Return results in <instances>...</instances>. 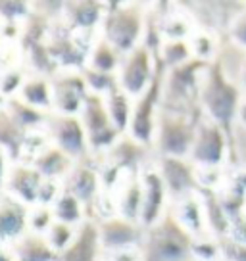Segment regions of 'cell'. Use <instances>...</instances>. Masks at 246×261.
I'll list each match as a JSON object with an SVG mask.
<instances>
[{
    "instance_id": "6",
    "label": "cell",
    "mask_w": 246,
    "mask_h": 261,
    "mask_svg": "<svg viewBox=\"0 0 246 261\" xmlns=\"http://www.w3.org/2000/svg\"><path fill=\"white\" fill-rule=\"evenodd\" d=\"M237 144L215 123L202 119L196 127V137L190 148L189 160L198 169H233L237 165Z\"/></svg>"
},
{
    "instance_id": "25",
    "label": "cell",
    "mask_w": 246,
    "mask_h": 261,
    "mask_svg": "<svg viewBox=\"0 0 246 261\" xmlns=\"http://www.w3.org/2000/svg\"><path fill=\"white\" fill-rule=\"evenodd\" d=\"M16 261H58V253L52 250L44 234L27 232L12 246Z\"/></svg>"
},
{
    "instance_id": "36",
    "label": "cell",
    "mask_w": 246,
    "mask_h": 261,
    "mask_svg": "<svg viewBox=\"0 0 246 261\" xmlns=\"http://www.w3.org/2000/svg\"><path fill=\"white\" fill-rule=\"evenodd\" d=\"M237 81L238 85L242 87V90L246 92V56L242 60V64H240V69H238V75H237Z\"/></svg>"
},
{
    "instance_id": "30",
    "label": "cell",
    "mask_w": 246,
    "mask_h": 261,
    "mask_svg": "<svg viewBox=\"0 0 246 261\" xmlns=\"http://www.w3.org/2000/svg\"><path fill=\"white\" fill-rule=\"evenodd\" d=\"M75 232H77V227H71V225H66V223L54 221L52 227L46 230L44 237L48 240V244L52 246V250L60 255L67 246L71 244V240L75 238Z\"/></svg>"
},
{
    "instance_id": "9",
    "label": "cell",
    "mask_w": 246,
    "mask_h": 261,
    "mask_svg": "<svg viewBox=\"0 0 246 261\" xmlns=\"http://www.w3.org/2000/svg\"><path fill=\"white\" fill-rule=\"evenodd\" d=\"M44 133L50 144L60 148L73 162H81L90 155L87 133L79 115H60L50 112L44 123Z\"/></svg>"
},
{
    "instance_id": "10",
    "label": "cell",
    "mask_w": 246,
    "mask_h": 261,
    "mask_svg": "<svg viewBox=\"0 0 246 261\" xmlns=\"http://www.w3.org/2000/svg\"><path fill=\"white\" fill-rule=\"evenodd\" d=\"M52 85V114L79 115L90 94L83 71L60 69L50 77Z\"/></svg>"
},
{
    "instance_id": "5",
    "label": "cell",
    "mask_w": 246,
    "mask_h": 261,
    "mask_svg": "<svg viewBox=\"0 0 246 261\" xmlns=\"http://www.w3.org/2000/svg\"><path fill=\"white\" fill-rule=\"evenodd\" d=\"M202 114H175L160 110L152 152L154 158H189Z\"/></svg>"
},
{
    "instance_id": "37",
    "label": "cell",
    "mask_w": 246,
    "mask_h": 261,
    "mask_svg": "<svg viewBox=\"0 0 246 261\" xmlns=\"http://www.w3.org/2000/svg\"><path fill=\"white\" fill-rule=\"evenodd\" d=\"M0 261H16L14 253H12V248H8V246H0Z\"/></svg>"
},
{
    "instance_id": "34",
    "label": "cell",
    "mask_w": 246,
    "mask_h": 261,
    "mask_svg": "<svg viewBox=\"0 0 246 261\" xmlns=\"http://www.w3.org/2000/svg\"><path fill=\"white\" fill-rule=\"evenodd\" d=\"M102 261H142V255H140L139 246H131V248H121L114 252H104Z\"/></svg>"
},
{
    "instance_id": "27",
    "label": "cell",
    "mask_w": 246,
    "mask_h": 261,
    "mask_svg": "<svg viewBox=\"0 0 246 261\" xmlns=\"http://www.w3.org/2000/svg\"><path fill=\"white\" fill-rule=\"evenodd\" d=\"M52 213H54V219L56 221L71 225V227H79L81 223H85V221L89 219L85 205L75 196L66 192L64 188H62L60 196L56 198V202L52 204Z\"/></svg>"
},
{
    "instance_id": "22",
    "label": "cell",
    "mask_w": 246,
    "mask_h": 261,
    "mask_svg": "<svg viewBox=\"0 0 246 261\" xmlns=\"http://www.w3.org/2000/svg\"><path fill=\"white\" fill-rule=\"evenodd\" d=\"M23 104L35 108L39 112L50 114L52 112V85L48 77L37 73H27L17 96Z\"/></svg>"
},
{
    "instance_id": "20",
    "label": "cell",
    "mask_w": 246,
    "mask_h": 261,
    "mask_svg": "<svg viewBox=\"0 0 246 261\" xmlns=\"http://www.w3.org/2000/svg\"><path fill=\"white\" fill-rule=\"evenodd\" d=\"M106 2H67L62 8V21L77 33L99 35Z\"/></svg>"
},
{
    "instance_id": "32",
    "label": "cell",
    "mask_w": 246,
    "mask_h": 261,
    "mask_svg": "<svg viewBox=\"0 0 246 261\" xmlns=\"http://www.w3.org/2000/svg\"><path fill=\"white\" fill-rule=\"evenodd\" d=\"M54 213L50 205H33L29 207V232L46 234V230L54 223Z\"/></svg>"
},
{
    "instance_id": "24",
    "label": "cell",
    "mask_w": 246,
    "mask_h": 261,
    "mask_svg": "<svg viewBox=\"0 0 246 261\" xmlns=\"http://www.w3.org/2000/svg\"><path fill=\"white\" fill-rule=\"evenodd\" d=\"M121 60H123L121 54H119L106 39H102L99 35L89 50L85 69H87V71H94V73L117 75L119 65H121Z\"/></svg>"
},
{
    "instance_id": "29",
    "label": "cell",
    "mask_w": 246,
    "mask_h": 261,
    "mask_svg": "<svg viewBox=\"0 0 246 261\" xmlns=\"http://www.w3.org/2000/svg\"><path fill=\"white\" fill-rule=\"evenodd\" d=\"M156 56L164 64L165 69H173L192 60V52H190L189 41H165L162 42Z\"/></svg>"
},
{
    "instance_id": "38",
    "label": "cell",
    "mask_w": 246,
    "mask_h": 261,
    "mask_svg": "<svg viewBox=\"0 0 246 261\" xmlns=\"http://www.w3.org/2000/svg\"><path fill=\"white\" fill-rule=\"evenodd\" d=\"M219 261H227V259H219Z\"/></svg>"
},
{
    "instance_id": "15",
    "label": "cell",
    "mask_w": 246,
    "mask_h": 261,
    "mask_svg": "<svg viewBox=\"0 0 246 261\" xmlns=\"http://www.w3.org/2000/svg\"><path fill=\"white\" fill-rule=\"evenodd\" d=\"M42 182H44V177L31 163L12 162L2 182V190L27 207H33L39 204Z\"/></svg>"
},
{
    "instance_id": "12",
    "label": "cell",
    "mask_w": 246,
    "mask_h": 261,
    "mask_svg": "<svg viewBox=\"0 0 246 261\" xmlns=\"http://www.w3.org/2000/svg\"><path fill=\"white\" fill-rule=\"evenodd\" d=\"M140 182H142L140 227L148 228L156 225L167 213L169 205H171V198H169V192L164 185V179L158 173L154 160L140 171Z\"/></svg>"
},
{
    "instance_id": "28",
    "label": "cell",
    "mask_w": 246,
    "mask_h": 261,
    "mask_svg": "<svg viewBox=\"0 0 246 261\" xmlns=\"http://www.w3.org/2000/svg\"><path fill=\"white\" fill-rule=\"evenodd\" d=\"M223 41H225V39H217V37L212 35V33H206V31L196 29L194 35L189 39L192 58H194V60H200V62H206V64H210V62H213V60L217 58L219 50H222Z\"/></svg>"
},
{
    "instance_id": "3",
    "label": "cell",
    "mask_w": 246,
    "mask_h": 261,
    "mask_svg": "<svg viewBox=\"0 0 246 261\" xmlns=\"http://www.w3.org/2000/svg\"><path fill=\"white\" fill-rule=\"evenodd\" d=\"M192 242L194 238L167 210L156 225L144 228L139 248L142 261H192Z\"/></svg>"
},
{
    "instance_id": "19",
    "label": "cell",
    "mask_w": 246,
    "mask_h": 261,
    "mask_svg": "<svg viewBox=\"0 0 246 261\" xmlns=\"http://www.w3.org/2000/svg\"><path fill=\"white\" fill-rule=\"evenodd\" d=\"M102 246L99 238L96 221L87 219L77 227L75 238L64 252L58 255V261H102Z\"/></svg>"
},
{
    "instance_id": "31",
    "label": "cell",
    "mask_w": 246,
    "mask_h": 261,
    "mask_svg": "<svg viewBox=\"0 0 246 261\" xmlns=\"http://www.w3.org/2000/svg\"><path fill=\"white\" fill-rule=\"evenodd\" d=\"M223 259L222 244L215 237L196 238L192 242V261H219Z\"/></svg>"
},
{
    "instance_id": "4",
    "label": "cell",
    "mask_w": 246,
    "mask_h": 261,
    "mask_svg": "<svg viewBox=\"0 0 246 261\" xmlns=\"http://www.w3.org/2000/svg\"><path fill=\"white\" fill-rule=\"evenodd\" d=\"M206 67V62L192 58L179 67L165 69L162 110L175 114H202L198 106V94Z\"/></svg>"
},
{
    "instance_id": "1",
    "label": "cell",
    "mask_w": 246,
    "mask_h": 261,
    "mask_svg": "<svg viewBox=\"0 0 246 261\" xmlns=\"http://www.w3.org/2000/svg\"><path fill=\"white\" fill-rule=\"evenodd\" d=\"M242 96H244L242 87L225 69L222 54H217V58L208 64L202 75L198 106L206 119H210L219 129L225 130V135L233 144H237L235 127H237V114Z\"/></svg>"
},
{
    "instance_id": "14",
    "label": "cell",
    "mask_w": 246,
    "mask_h": 261,
    "mask_svg": "<svg viewBox=\"0 0 246 261\" xmlns=\"http://www.w3.org/2000/svg\"><path fill=\"white\" fill-rule=\"evenodd\" d=\"M62 188L71 196H75L85 205L87 217H89V210L92 207V204L99 198L100 192H102L99 160L94 155H89L81 162H75L71 171L67 173L66 179L62 180Z\"/></svg>"
},
{
    "instance_id": "8",
    "label": "cell",
    "mask_w": 246,
    "mask_h": 261,
    "mask_svg": "<svg viewBox=\"0 0 246 261\" xmlns=\"http://www.w3.org/2000/svg\"><path fill=\"white\" fill-rule=\"evenodd\" d=\"M79 117L85 127V133H87L90 155H94V158L104 155L123 137L112 123V117L108 114L106 102H104L102 94L90 92L85 100V106H83Z\"/></svg>"
},
{
    "instance_id": "33",
    "label": "cell",
    "mask_w": 246,
    "mask_h": 261,
    "mask_svg": "<svg viewBox=\"0 0 246 261\" xmlns=\"http://www.w3.org/2000/svg\"><path fill=\"white\" fill-rule=\"evenodd\" d=\"M225 39H227L237 50H240V52L246 54V4H244V8L240 10V14L231 21Z\"/></svg>"
},
{
    "instance_id": "23",
    "label": "cell",
    "mask_w": 246,
    "mask_h": 261,
    "mask_svg": "<svg viewBox=\"0 0 246 261\" xmlns=\"http://www.w3.org/2000/svg\"><path fill=\"white\" fill-rule=\"evenodd\" d=\"M73 163V160L64 154L60 148H56L54 144H46V146L42 148L41 154L31 162V165L41 173L44 179L60 180L62 182V180L66 179L67 173L71 171Z\"/></svg>"
},
{
    "instance_id": "35",
    "label": "cell",
    "mask_w": 246,
    "mask_h": 261,
    "mask_svg": "<svg viewBox=\"0 0 246 261\" xmlns=\"http://www.w3.org/2000/svg\"><path fill=\"white\" fill-rule=\"evenodd\" d=\"M237 125H240V127H242V130L246 133V92H244V96H242V102H240V106H238Z\"/></svg>"
},
{
    "instance_id": "2",
    "label": "cell",
    "mask_w": 246,
    "mask_h": 261,
    "mask_svg": "<svg viewBox=\"0 0 246 261\" xmlns=\"http://www.w3.org/2000/svg\"><path fill=\"white\" fill-rule=\"evenodd\" d=\"M148 4L139 2H106V12L99 35L106 39L121 56L142 44Z\"/></svg>"
},
{
    "instance_id": "18",
    "label": "cell",
    "mask_w": 246,
    "mask_h": 261,
    "mask_svg": "<svg viewBox=\"0 0 246 261\" xmlns=\"http://www.w3.org/2000/svg\"><path fill=\"white\" fill-rule=\"evenodd\" d=\"M173 217L177 219L181 227L189 232L190 237L194 238H206L212 237L210 228H208V219H206V210H204V202H202V196L200 192L198 194H189L183 196V198H177L173 200L171 205Z\"/></svg>"
},
{
    "instance_id": "11",
    "label": "cell",
    "mask_w": 246,
    "mask_h": 261,
    "mask_svg": "<svg viewBox=\"0 0 246 261\" xmlns=\"http://www.w3.org/2000/svg\"><path fill=\"white\" fill-rule=\"evenodd\" d=\"M154 75H156V54H152L144 44H140L139 48L123 56L117 71V85L125 94L137 98L148 89Z\"/></svg>"
},
{
    "instance_id": "16",
    "label": "cell",
    "mask_w": 246,
    "mask_h": 261,
    "mask_svg": "<svg viewBox=\"0 0 246 261\" xmlns=\"http://www.w3.org/2000/svg\"><path fill=\"white\" fill-rule=\"evenodd\" d=\"M27 232H29V207L2 190L0 192V246L12 248Z\"/></svg>"
},
{
    "instance_id": "13",
    "label": "cell",
    "mask_w": 246,
    "mask_h": 261,
    "mask_svg": "<svg viewBox=\"0 0 246 261\" xmlns=\"http://www.w3.org/2000/svg\"><path fill=\"white\" fill-rule=\"evenodd\" d=\"M154 163L160 177L164 179L171 202L183 196L200 192L196 167L189 158H154Z\"/></svg>"
},
{
    "instance_id": "17",
    "label": "cell",
    "mask_w": 246,
    "mask_h": 261,
    "mask_svg": "<svg viewBox=\"0 0 246 261\" xmlns=\"http://www.w3.org/2000/svg\"><path fill=\"white\" fill-rule=\"evenodd\" d=\"M96 225H99V238L102 252H114V250H121V248L139 246L142 232H144V228L140 227L139 223L123 219L119 215L99 221Z\"/></svg>"
},
{
    "instance_id": "26",
    "label": "cell",
    "mask_w": 246,
    "mask_h": 261,
    "mask_svg": "<svg viewBox=\"0 0 246 261\" xmlns=\"http://www.w3.org/2000/svg\"><path fill=\"white\" fill-rule=\"evenodd\" d=\"M104 102H106L108 114L112 117V123L115 125V129L119 130L121 135H127L133 112V98L129 94H125L119 89V85H117V87H114V89L108 90L104 94Z\"/></svg>"
},
{
    "instance_id": "7",
    "label": "cell",
    "mask_w": 246,
    "mask_h": 261,
    "mask_svg": "<svg viewBox=\"0 0 246 261\" xmlns=\"http://www.w3.org/2000/svg\"><path fill=\"white\" fill-rule=\"evenodd\" d=\"M164 77L165 67L156 56V75H154V79H152V83L148 85V89L142 94L133 98V112L127 135L135 142H139V144L150 148V150H152V144H154L158 117H160V110H162Z\"/></svg>"
},
{
    "instance_id": "21",
    "label": "cell",
    "mask_w": 246,
    "mask_h": 261,
    "mask_svg": "<svg viewBox=\"0 0 246 261\" xmlns=\"http://www.w3.org/2000/svg\"><path fill=\"white\" fill-rule=\"evenodd\" d=\"M114 196L117 215L123 219L135 221L140 225V210H142V182L139 175H127L117 187L110 192Z\"/></svg>"
}]
</instances>
